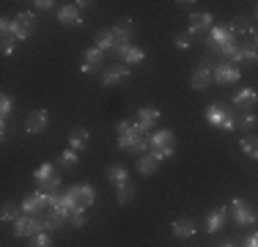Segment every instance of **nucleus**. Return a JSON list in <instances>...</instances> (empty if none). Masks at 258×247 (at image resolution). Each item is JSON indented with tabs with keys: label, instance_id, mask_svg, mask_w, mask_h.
I'll return each mask as SVG.
<instances>
[{
	"label": "nucleus",
	"instance_id": "38",
	"mask_svg": "<svg viewBox=\"0 0 258 247\" xmlns=\"http://www.w3.org/2000/svg\"><path fill=\"white\" fill-rule=\"evenodd\" d=\"M173 44L179 49H187L189 44H192V33H189V30H187V33H176L173 36Z\"/></svg>",
	"mask_w": 258,
	"mask_h": 247
},
{
	"label": "nucleus",
	"instance_id": "34",
	"mask_svg": "<svg viewBox=\"0 0 258 247\" xmlns=\"http://www.w3.org/2000/svg\"><path fill=\"white\" fill-rule=\"evenodd\" d=\"M132 198H135L132 181H124V184H118V187H115V201H118V203H124V206H126V203L132 201Z\"/></svg>",
	"mask_w": 258,
	"mask_h": 247
},
{
	"label": "nucleus",
	"instance_id": "6",
	"mask_svg": "<svg viewBox=\"0 0 258 247\" xmlns=\"http://www.w3.org/2000/svg\"><path fill=\"white\" fill-rule=\"evenodd\" d=\"M228 212H231V217L239 228H247V225H253V222H258V212L244 201V198H233Z\"/></svg>",
	"mask_w": 258,
	"mask_h": 247
},
{
	"label": "nucleus",
	"instance_id": "29",
	"mask_svg": "<svg viewBox=\"0 0 258 247\" xmlns=\"http://www.w3.org/2000/svg\"><path fill=\"white\" fill-rule=\"evenodd\" d=\"M239 148H242L244 154H247L250 159H258V135H244L242 140H239Z\"/></svg>",
	"mask_w": 258,
	"mask_h": 247
},
{
	"label": "nucleus",
	"instance_id": "41",
	"mask_svg": "<svg viewBox=\"0 0 258 247\" xmlns=\"http://www.w3.org/2000/svg\"><path fill=\"white\" fill-rule=\"evenodd\" d=\"M242 247H258V233H250L247 239H244V244Z\"/></svg>",
	"mask_w": 258,
	"mask_h": 247
},
{
	"label": "nucleus",
	"instance_id": "3",
	"mask_svg": "<svg viewBox=\"0 0 258 247\" xmlns=\"http://www.w3.org/2000/svg\"><path fill=\"white\" fill-rule=\"evenodd\" d=\"M206 124L214 129H225V132H233L236 127V113H233L231 104L225 102H214L206 107Z\"/></svg>",
	"mask_w": 258,
	"mask_h": 247
},
{
	"label": "nucleus",
	"instance_id": "42",
	"mask_svg": "<svg viewBox=\"0 0 258 247\" xmlns=\"http://www.w3.org/2000/svg\"><path fill=\"white\" fill-rule=\"evenodd\" d=\"M250 44H253V47L258 49V25L253 28V33H250Z\"/></svg>",
	"mask_w": 258,
	"mask_h": 247
},
{
	"label": "nucleus",
	"instance_id": "44",
	"mask_svg": "<svg viewBox=\"0 0 258 247\" xmlns=\"http://www.w3.org/2000/svg\"><path fill=\"white\" fill-rule=\"evenodd\" d=\"M255 17H258V3H255Z\"/></svg>",
	"mask_w": 258,
	"mask_h": 247
},
{
	"label": "nucleus",
	"instance_id": "27",
	"mask_svg": "<svg viewBox=\"0 0 258 247\" xmlns=\"http://www.w3.org/2000/svg\"><path fill=\"white\" fill-rule=\"evenodd\" d=\"M228 28H231V33H233V36H247V39H250V33H253L255 25L250 22V17H236V20H233Z\"/></svg>",
	"mask_w": 258,
	"mask_h": 247
},
{
	"label": "nucleus",
	"instance_id": "31",
	"mask_svg": "<svg viewBox=\"0 0 258 247\" xmlns=\"http://www.w3.org/2000/svg\"><path fill=\"white\" fill-rule=\"evenodd\" d=\"M36 187H39V193H44V195H55V193L63 190V178H60V173H58L55 178H50V181H39Z\"/></svg>",
	"mask_w": 258,
	"mask_h": 247
},
{
	"label": "nucleus",
	"instance_id": "21",
	"mask_svg": "<svg viewBox=\"0 0 258 247\" xmlns=\"http://www.w3.org/2000/svg\"><path fill=\"white\" fill-rule=\"evenodd\" d=\"M115 55L121 58V64H126V66H135V64H143V58H146V52L140 47H135V44H126V47H118L115 49Z\"/></svg>",
	"mask_w": 258,
	"mask_h": 247
},
{
	"label": "nucleus",
	"instance_id": "43",
	"mask_svg": "<svg viewBox=\"0 0 258 247\" xmlns=\"http://www.w3.org/2000/svg\"><path fill=\"white\" fill-rule=\"evenodd\" d=\"M220 247H236V244H231V242H225V244H220Z\"/></svg>",
	"mask_w": 258,
	"mask_h": 247
},
{
	"label": "nucleus",
	"instance_id": "11",
	"mask_svg": "<svg viewBox=\"0 0 258 247\" xmlns=\"http://www.w3.org/2000/svg\"><path fill=\"white\" fill-rule=\"evenodd\" d=\"M239 77H242L239 66L228 64V60H223V64H214V83H220V85H233V83H239Z\"/></svg>",
	"mask_w": 258,
	"mask_h": 247
},
{
	"label": "nucleus",
	"instance_id": "28",
	"mask_svg": "<svg viewBox=\"0 0 258 247\" xmlns=\"http://www.w3.org/2000/svg\"><path fill=\"white\" fill-rule=\"evenodd\" d=\"M20 212H22V203L6 201L3 209H0V220H3V222H17V220H20Z\"/></svg>",
	"mask_w": 258,
	"mask_h": 247
},
{
	"label": "nucleus",
	"instance_id": "9",
	"mask_svg": "<svg viewBox=\"0 0 258 247\" xmlns=\"http://www.w3.org/2000/svg\"><path fill=\"white\" fill-rule=\"evenodd\" d=\"M228 64H233V66H255L258 64V49L250 44V41H239L236 52L231 55Z\"/></svg>",
	"mask_w": 258,
	"mask_h": 247
},
{
	"label": "nucleus",
	"instance_id": "37",
	"mask_svg": "<svg viewBox=\"0 0 258 247\" xmlns=\"http://www.w3.org/2000/svg\"><path fill=\"white\" fill-rule=\"evenodd\" d=\"M11 104H14V102H11V96H9V94L0 96V118H3V121H9V115H11Z\"/></svg>",
	"mask_w": 258,
	"mask_h": 247
},
{
	"label": "nucleus",
	"instance_id": "25",
	"mask_svg": "<svg viewBox=\"0 0 258 247\" xmlns=\"http://www.w3.org/2000/svg\"><path fill=\"white\" fill-rule=\"evenodd\" d=\"M170 228H173V236H179V239H192L195 236V222L189 217H179Z\"/></svg>",
	"mask_w": 258,
	"mask_h": 247
},
{
	"label": "nucleus",
	"instance_id": "32",
	"mask_svg": "<svg viewBox=\"0 0 258 247\" xmlns=\"http://www.w3.org/2000/svg\"><path fill=\"white\" fill-rule=\"evenodd\" d=\"M96 47L99 49H104V52H107V49H115V36H113V30H96Z\"/></svg>",
	"mask_w": 258,
	"mask_h": 247
},
{
	"label": "nucleus",
	"instance_id": "36",
	"mask_svg": "<svg viewBox=\"0 0 258 247\" xmlns=\"http://www.w3.org/2000/svg\"><path fill=\"white\" fill-rule=\"evenodd\" d=\"M75 165H77V151L66 148V151L60 154V168H75Z\"/></svg>",
	"mask_w": 258,
	"mask_h": 247
},
{
	"label": "nucleus",
	"instance_id": "39",
	"mask_svg": "<svg viewBox=\"0 0 258 247\" xmlns=\"http://www.w3.org/2000/svg\"><path fill=\"white\" fill-rule=\"evenodd\" d=\"M30 247H52V236H50V233H39V236H33V239H30Z\"/></svg>",
	"mask_w": 258,
	"mask_h": 247
},
{
	"label": "nucleus",
	"instance_id": "22",
	"mask_svg": "<svg viewBox=\"0 0 258 247\" xmlns=\"http://www.w3.org/2000/svg\"><path fill=\"white\" fill-rule=\"evenodd\" d=\"M58 22L75 28V25H83V14H80V9L75 3H66V6H60V11H58Z\"/></svg>",
	"mask_w": 258,
	"mask_h": 247
},
{
	"label": "nucleus",
	"instance_id": "23",
	"mask_svg": "<svg viewBox=\"0 0 258 247\" xmlns=\"http://www.w3.org/2000/svg\"><path fill=\"white\" fill-rule=\"evenodd\" d=\"M159 162H162V159H159L154 151L143 154V157H138V173H140V176H151V173H157Z\"/></svg>",
	"mask_w": 258,
	"mask_h": 247
},
{
	"label": "nucleus",
	"instance_id": "10",
	"mask_svg": "<svg viewBox=\"0 0 258 247\" xmlns=\"http://www.w3.org/2000/svg\"><path fill=\"white\" fill-rule=\"evenodd\" d=\"M33 25H36V20H33V14L30 11H22V14H17L14 20H11V33L17 36V41H25L30 33H33Z\"/></svg>",
	"mask_w": 258,
	"mask_h": 247
},
{
	"label": "nucleus",
	"instance_id": "40",
	"mask_svg": "<svg viewBox=\"0 0 258 247\" xmlns=\"http://www.w3.org/2000/svg\"><path fill=\"white\" fill-rule=\"evenodd\" d=\"M52 6H55L52 0H39V3H36V9H39V11H50Z\"/></svg>",
	"mask_w": 258,
	"mask_h": 247
},
{
	"label": "nucleus",
	"instance_id": "17",
	"mask_svg": "<svg viewBox=\"0 0 258 247\" xmlns=\"http://www.w3.org/2000/svg\"><path fill=\"white\" fill-rule=\"evenodd\" d=\"M110 30H113V36H115V49L126 47L129 39H132V33H135V22L132 20H118Z\"/></svg>",
	"mask_w": 258,
	"mask_h": 247
},
{
	"label": "nucleus",
	"instance_id": "13",
	"mask_svg": "<svg viewBox=\"0 0 258 247\" xmlns=\"http://www.w3.org/2000/svg\"><path fill=\"white\" fill-rule=\"evenodd\" d=\"M129 66L126 64H115V66H107V69L102 72V85L104 88H115V85H121L124 80L129 77Z\"/></svg>",
	"mask_w": 258,
	"mask_h": 247
},
{
	"label": "nucleus",
	"instance_id": "19",
	"mask_svg": "<svg viewBox=\"0 0 258 247\" xmlns=\"http://www.w3.org/2000/svg\"><path fill=\"white\" fill-rule=\"evenodd\" d=\"M233 104H236V110H242V113H250L258 104V91L255 88H242L233 96Z\"/></svg>",
	"mask_w": 258,
	"mask_h": 247
},
{
	"label": "nucleus",
	"instance_id": "35",
	"mask_svg": "<svg viewBox=\"0 0 258 247\" xmlns=\"http://www.w3.org/2000/svg\"><path fill=\"white\" fill-rule=\"evenodd\" d=\"M69 222L75 228H85V225H88V214H85V209H72V212H69Z\"/></svg>",
	"mask_w": 258,
	"mask_h": 247
},
{
	"label": "nucleus",
	"instance_id": "33",
	"mask_svg": "<svg viewBox=\"0 0 258 247\" xmlns=\"http://www.w3.org/2000/svg\"><path fill=\"white\" fill-rule=\"evenodd\" d=\"M55 176H58V170H55L52 162H44V165H39V168L33 170L36 184H39V181H50V178H55Z\"/></svg>",
	"mask_w": 258,
	"mask_h": 247
},
{
	"label": "nucleus",
	"instance_id": "7",
	"mask_svg": "<svg viewBox=\"0 0 258 247\" xmlns=\"http://www.w3.org/2000/svg\"><path fill=\"white\" fill-rule=\"evenodd\" d=\"M14 233L17 236H25V239H33V236H39V233H44V220H41V214H25V217H20L14 222Z\"/></svg>",
	"mask_w": 258,
	"mask_h": 247
},
{
	"label": "nucleus",
	"instance_id": "14",
	"mask_svg": "<svg viewBox=\"0 0 258 247\" xmlns=\"http://www.w3.org/2000/svg\"><path fill=\"white\" fill-rule=\"evenodd\" d=\"M50 206H52V203H50V195L39 193V190L22 201V212H25V214H44Z\"/></svg>",
	"mask_w": 258,
	"mask_h": 247
},
{
	"label": "nucleus",
	"instance_id": "12",
	"mask_svg": "<svg viewBox=\"0 0 258 247\" xmlns=\"http://www.w3.org/2000/svg\"><path fill=\"white\" fill-rule=\"evenodd\" d=\"M102 66H104V49H99V47L85 49L83 64H80V72H83V74H94V72H102Z\"/></svg>",
	"mask_w": 258,
	"mask_h": 247
},
{
	"label": "nucleus",
	"instance_id": "24",
	"mask_svg": "<svg viewBox=\"0 0 258 247\" xmlns=\"http://www.w3.org/2000/svg\"><path fill=\"white\" fill-rule=\"evenodd\" d=\"M88 140H91V135H88V129H85V127H75L69 132V148H72V151H83V148L88 146Z\"/></svg>",
	"mask_w": 258,
	"mask_h": 247
},
{
	"label": "nucleus",
	"instance_id": "18",
	"mask_svg": "<svg viewBox=\"0 0 258 247\" xmlns=\"http://www.w3.org/2000/svg\"><path fill=\"white\" fill-rule=\"evenodd\" d=\"M159 118H162V110H159V107H140L138 110V121H135V124L143 127L146 132H151V129L159 124Z\"/></svg>",
	"mask_w": 258,
	"mask_h": 247
},
{
	"label": "nucleus",
	"instance_id": "15",
	"mask_svg": "<svg viewBox=\"0 0 258 247\" xmlns=\"http://www.w3.org/2000/svg\"><path fill=\"white\" fill-rule=\"evenodd\" d=\"M212 28H214V20H212V14H206V11H198V14L189 17V33L192 36H209Z\"/></svg>",
	"mask_w": 258,
	"mask_h": 247
},
{
	"label": "nucleus",
	"instance_id": "4",
	"mask_svg": "<svg viewBox=\"0 0 258 247\" xmlns=\"http://www.w3.org/2000/svg\"><path fill=\"white\" fill-rule=\"evenodd\" d=\"M149 146L159 159H170L176 154V135L170 129H159V132L149 135Z\"/></svg>",
	"mask_w": 258,
	"mask_h": 247
},
{
	"label": "nucleus",
	"instance_id": "2",
	"mask_svg": "<svg viewBox=\"0 0 258 247\" xmlns=\"http://www.w3.org/2000/svg\"><path fill=\"white\" fill-rule=\"evenodd\" d=\"M118 148L121 151H132L135 157H143V154H149V132H146L143 127H138V124H132L129 127V132L118 135Z\"/></svg>",
	"mask_w": 258,
	"mask_h": 247
},
{
	"label": "nucleus",
	"instance_id": "16",
	"mask_svg": "<svg viewBox=\"0 0 258 247\" xmlns=\"http://www.w3.org/2000/svg\"><path fill=\"white\" fill-rule=\"evenodd\" d=\"M47 127H50V113H47V110H33L25 118V129L30 135H41Z\"/></svg>",
	"mask_w": 258,
	"mask_h": 247
},
{
	"label": "nucleus",
	"instance_id": "26",
	"mask_svg": "<svg viewBox=\"0 0 258 247\" xmlns=\"http://www.w3.org/2000/svg\"><path fill=\"white\" fill-rule=\"evenodd\" d=\"M255 124H258V115L250 110V113H242V115H236V132H242V135H253V129H255Z\"/></svg>",
	"mask_w": 258,
	"mask_h": 247
},
{
	"label": "nucleus",
	"instance_id": "1",
	"mask_svg": "<svg viewBox=\"0 0 258 247\" xmlns=\"http://www.w3.org/2000/svg\"><path fill=\"white\" fill-rule=\"evenodd\" d=\"M206 47L212 49L214 55H220V58L231 60V55L236 52L239 41H236V36L231 33L228 25H214V28L209 30V36H206Z\"/></svg>",
	"mask_w": 258,
	"mask_h": 247
},
{
	"label": "nucleus",
	"instance_id": "20",
	"mask_svg": "<svg viewBox=\"0 0 258 247\" xmlns=\"http://www.w3.org/2000/svg\"><path fill=\"white\" fill-rule=\"evenodd\" d=\"M228 206H217L214 212L206 214V233H217L220 228L225 225V220H228Z\"/></svg>",
	"mask_w": 258,
	"mask_h": 247
},
{
	"label": "nucleus",
	"instance_id": "8",
	"mask_svg": "<svg viewBox=\"0 0 258 247\" xmlns=\"http://www.w3.org/2000/svg\"><path fill=\"white\" fill-rule=\"evenodd\" d=\"M212 83H214V64L201 60V64L195 66L192 77H189V85H192L195 91H204V88H209Z\"/></svg>",
	"mask_w": 258,
	"mask_h": 247
},
{
	"label": "nucleus",
	"instance_id": "5",
	"mask_svg": "<svg viewBox=\"0 0 258 247\" xmlns=\"http://www.w3.org/2000/svg\"><path fill=\"white\" fill-rule=\"evenodd\" d=\"M63 198H66V203H69L72 209H88V206H94L96 193H94L91 184H75V187L63 190Z\"/></svg>",
	"mask_w": 258,
	"mask_h": 247
},
{
	"label": "nucleus",
	"instance_id": "30",
	"mask_svg": "<svg viewBox=\"0 0 258 247\" xmlns=\"http://www.w3.org/2000/svg\"><path fill=\"white\" fill-rule=\"evenodd\" d=\"M107 181H113L115 187H118V184H124V181H129V173H126L124 165H118V162L110 165V168H107Z\"/></svg>",
	"mask_w": 258,
	"mask_h": 247
}]
</instances>
